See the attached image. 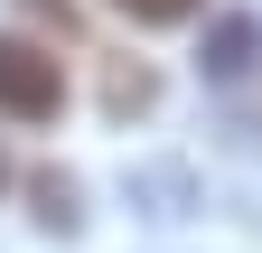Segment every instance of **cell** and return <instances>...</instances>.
<instances>
[{
	"mask_svg": "<svg viewBox=\"0 0 262 253\" xmlns=\"http://www.w3.org/2000/svg\"><path fill=\"white\" fill-rule=\"evenodd\" d=\"M253 66H262V28H253V19H215L206 75H215V85H253Z\"/></svg>",
	"mask_w": 262,
	"mask_h": 253,
	"instance_id": "obj_2",
	"label": "cell"
},
{
	"mask_svg": "<svg viewBox=\"0 0 262 253\" xmlns=\"http://www.w3.org/2000/svg\"><path fill=\"white\" fill-rule=\"evenodd\" d=\"M56 103H66L56 47H38V38H0V122L38 132V122H56Z\"/></svg>",
	"mask_w": 262,
	"mask_h": 253,
	"instance_id": "obj_1",
	"label": "cell"
},
{
	"mask_svg": "<svg viewBox=\"0 0 262 253\" xmlns=\"http://www.w3.org/2000/svg\"><path fill=\"white\" fill-rule=\"evenodd\" d=\"M38 225L75 235V178H38Z\"/></svg>",
	"mask_w": 262,
	"mask_h": 253,
	"instance_id": "obj_3",
	"label": "cell"
},
{
	"mask_svg": "<svg viewBox=\"0 0 262 253\" xmlns=\"http://www.w3.org/2000/svg\"><path fill=\"white\" fill-rule=\"evenodd\" d=\"M113 10H131V19H150V28H169V19H196L206 0H113Z\"/></svg>",
	"mask_w": 262,
	"mask_h": 253,
	"instance_id": "obj_4",
	"label": "cell"
}]
</instances>
